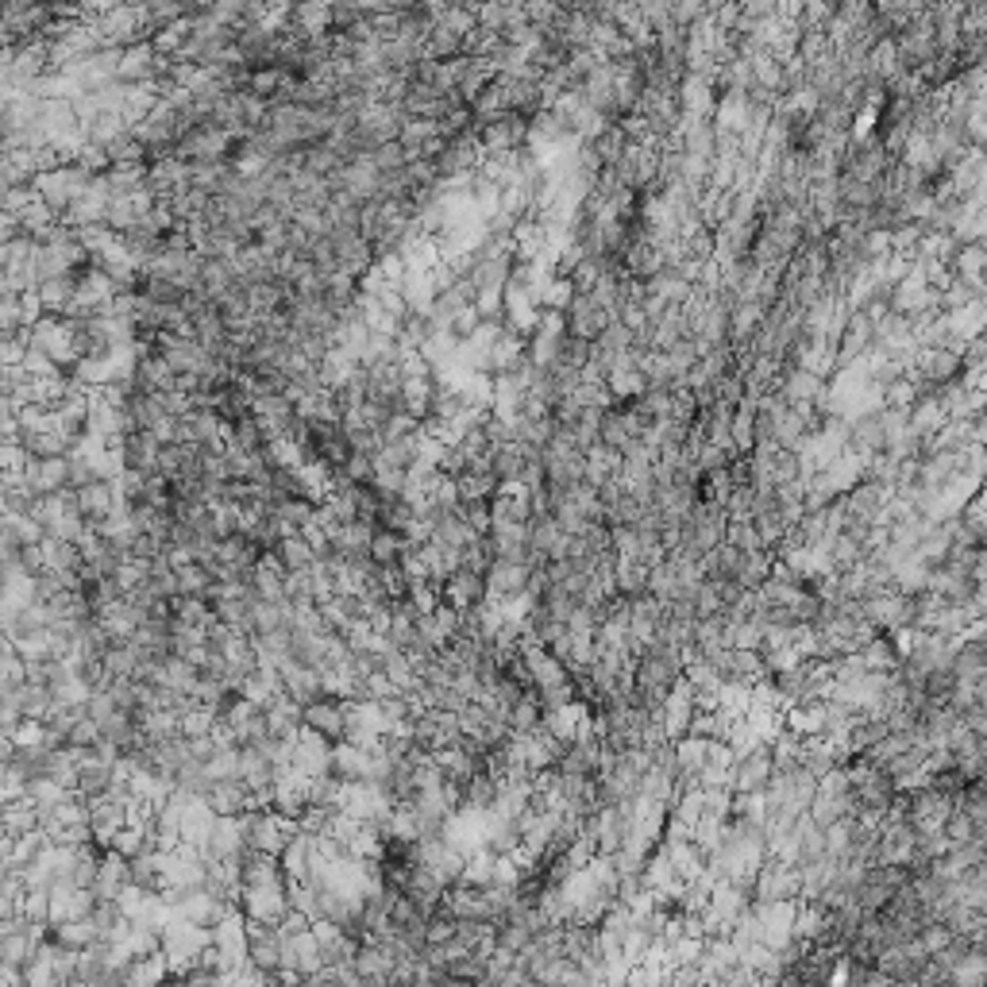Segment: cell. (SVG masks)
I'll use <instances>...</instances> for the list:
<instances>
[{"label": "cell", "instance_id": "cell-6", "mask_svg": "<svg viewBox=\"0 0 987 987\" xmlns=\"http://www.w3.org/2000/svg\"><path fill=\"white\" fill-rule=\"evenodd\" d=\"M498 799H502V776L498 772H474L471 779H467V811H479V814H490L498 811Z\"/></svg>", "mask_w": 987, "mask_h": 987}, {"label": "cell", "instance_id": "cell-4", "mask_svg": "<svg viewBox=\"0 0 987 987\" xmlns=\"http://www.w3.org/2000/svg\"><path fill=\"white\" fill-rule=\"evenodd\" d=\"M529 564H521V559H494L486 571V582H490V602H514L525 594V587H529Z\"/></svg>", "mask_w": 987, "mask_h": 987}, {"label": "cell", "instance_id": "cell-3", "mask_svg": "<svg viewBox=\"0 0 987 987\" xmlns=\"http://www.w3.org/2000/svg\"><path fill=\"white\" fill-rule=\"evenodd\" d=\"M42 941H51L59 953H85V949H94L101 941V934H97L94 918H62L47 926Z\"/></svg>", "mask_w": 987, "mask_h": 987}, {"label": "cell", "instance_id": "cell-1", "mask_svg": "<svg viewBox=\"0 0 987 987\" xmlns=\"http://www.w3.org/2000/svg\"><path fill=\"white\" fill-rule=\"evenodd\" d=\"M305 729L317 737H324L329 744L347 741L351 733V710H347V699L340 694H321V699L305 702Z\"/></svg>", "mask_w": 987, "mask_h": 987}, {"label": "cell", "instance_id": "cell-7", "mask_svg": "<svg viewBox=\"0 0 987 987\" xmlns=\"http://www.w3.org/2000/svg\"><path fill=\"white\" fill-rule=\"evenodd\" d=\"M274 556H279V564L286 567L289 575H294V571H309V567L317 564V548L309 544V536H305V532H289V536H282V544L274 548Z\"/></svg>", "mask_w": 987, "mask_h": 987}, {"label": "cell", "instance_id": "cell-9", "mask_svg": "<svg viewBox=\"0 0 987 987\" xmlns=\"http://www.w3.org/2000/svg\"><path fill=\"white\" fill-rule=\"evenodd\" d=\"M109 849H116L120 856H139V852H147V849H155L151 844V834H147V826L144 822H124V826L116 829V834L109 837Z\"/></svg>", "mask_w": 987, "mask_h": 987}, {"label": "cell", "instance_id": "cell-2", "mask_svg": "<svg viewBox=\"0 0 987 987\" xmlns=\"http://www.w3.org/2000/svg\"><path fill=\"white\" fill-rule=\"evenodd\" d=\"M444 602L447 606H456L459 614H467V609H479L490 602V582L482 571H474V567H459L456 575H447L444 579Z\"/></svg>", "mask_w": 987, "mask_h": 987}, {"label": "cell", "instance_id": "cell-5", "mask_svg": "<svg viewBox=\"0 0 987 987\" xmlns=\"http://www.w3.org/2000/svg\"><path fill=\"white\" fill-rule=\"evenodd\" d=\"M74 506L89 525H97V521H104L109 514H116V486H112V479H94V482H85V486H77L74 490Z\"/></svg>", "mask_w": 987, "mask_h": 987}, {"label": "cell", "instance_id": "cell-8", "mask_svg": "<svg viewBox=\"0 0 987 987\" xmlns=\"http://www.w3.org/2000/svg\"><path fill=\"white\" fill-rule=\"evenodd\" d=\"M371 559L379 567H402V559H406V552H409V541H406V532H394V529H374V536H371Z\"/></svg>", "mask_w": 987, "mask_h": 987}]
</instances>
